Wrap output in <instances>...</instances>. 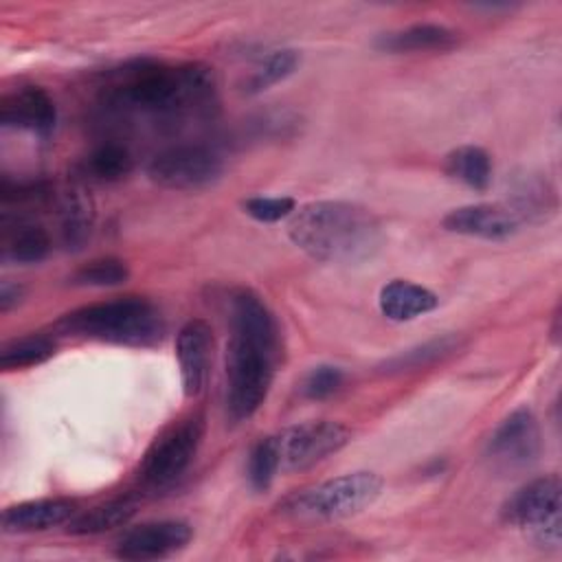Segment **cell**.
<instances>
[{
    "label": "cell",
    "instance_id": "2",
    "mask_svg": "<svg viewBox=\"0 0 562 562\" xmlns=\"http://www.w3.org/2000/svg\"><path fill=\"white\" fill-rule=\"evenodd\" d=\"M279 360V327L252 290L231 296V340L226 345V411L244 422L263 404Z\"/></svg>",
    "mask_w": 562,
    "mask_h": 562
},
{
    "label": "cell",
    "instance_id": "19",
    "mask_svg": "<svg viewBox=\"0 0 562 562\" xmlns=\"http://www.w3.org/2000/svg\"><path fill=\"white\" fill-rule=\"evenodd\" d=\"M378 48L389 53H411V50H448L457 44V33L443 24L422 22L393 33L382 35Z\"/></svg>",
    "mask_w": 562,
    "mask_h": 562
},
{
    "label": "cell",
    "instance_id": "6",
    "mask_svg": "<svg viewBox=\"0 0 562 562\" xmlns=\"http://www.w3.org/2000/svg\"><path fill=\"white\" fill-rule=\"evenodd\" d=\"M562 483L558 474L540 476L514 492L501 509L507 525L522 529L542 549H560L562 542Z\"/></svg>",
    "mask_w": 562,
    "mask_h": 562
},
{
    "label": "cell",
    "instance_id": "11",
    "mask_svg": "<svg viewBox=\"0 0 562 562\" xmlns=\"http://www.w3.org/2000/svg\"><path fill=\"white\" fill-rule=\"evenodd\" d=\"M193 529L182 520H151L127 529L114 547L121 560H160L191 542Z\"/></svg>",
    "mask_w": 562,
    "mask_h": 562
},
{
    "label": "cell",
    "instance_id": "7",
    "mask_svg": "<svg viewBox=\"0 0 562 562\" xmlns=\"http://www.w3.org/2000/svg\"><path fill=\"white\" fill-rule=\"evenodd\" d=\"M204 437V417L191 413L167 426L145 450L138 465V481L145 490L173 485L191 465Z\"/></svg>",
    "mask_w": 562,
    "mask_h": 562
},
{
    "label": "cell",
    "instance_id": "14",
    "mask_svg": "<svg viewBox=\"0 0 562 562\" xmlns=\"http://www.w3.org/2000/svg\"><path fill=\"white\" fill-rule=\"evenodd\" d=\"M176 356L180 364L182 393L198 397L206 384L211 360V327L202 318L187 321L176 340Z\"/></svg>",
    "mask_w": 562,
    "mask_h": 562
},
{
    "label": "cell",
    "instance_id": "18",
    "mask_svg": "<svg viewBox=\"0 0 562 562\" xmlns=\"http://www.w3.org/2000/svg\"><path fill=\"white\" fill-rule=\"evenodd\" d=\"M437 303L439 299L432 290L404 279H395L380 290V312L386 318L400 321V323L413 321L426 312H432Z\"/></svg>",
    "mask_w": 562,
    "mask_h": 562
},
{
    "label": "cell",
    "instance_id": "1",
    "mask_svg": "<svg viewBox=\"0 0 562 562\" xmlns=\"http://www.w3.org/2000/svg\"><path fill=\"white\" fill-rule=\"evenodd\" d=\"M103 108L123 116L156 123L204 121L217 110V77L202 61L165 64L136 59L110 75L101 94Z\"/></svg>",
    "mask_w": 562,
    "mask_h": 562
},
{
    "label": "cell",
    "instance_id": "20",
    "mask_svg": "<svg viewBox=\"0 0 562 562\" xmlns=\"http://www.w3.org/2000/svg\"><path fill=\"white\" fill-rule=\"evenodd\" d=\"M136 514V501L130 496L112 498L68 520V533L72 536H97L123 527Z\"/></svg>",
    "mask_w": 562,
    "mask_h": 562
},
{
    "label": "cell",
    "instance_id": "21",
    "mask_svg": "<svg viewBox=\"0 0 562 562\" xmlns=\"http://www.w3.org/2000/svg\"><path fill=\"white\" fill-rule=\"evenodd\" d=\"M443 169L450 178L463 182L474 191H485L492 182L490 154L476 145H461L446 156Z\"/></svg>",
    "mask_w": 562,
    "mask_h": 562
},
{
    "label": "cell",
    "instance_id": "3",
    "mask_svg": "<svg viewBox=\"0 0 562 562\" xmlns=\"http://www.w3.org/2000/svg\"><path fill=\"white\" fill-rule=\"evenodd\" d=\"M288 235L303 252L327 263L369 259L382 241L378 217L358 204L340 200L310 202L288 222Z\"/></svg>",
    "mask_w": 562,
    "mask_h": 562
},
{
    "label": "cell",
    "instance_id": "29",
    "mask_svg": "<svg viewBox=\"0 0 562 562\" xmlns=\"http://www.w3.org/2000/svg\"><path fill=\"white\" fill-rule=\"evenodd\" d=\"M340 384H342V371L338 367L318 364L307 373L303 382V395L310 400H325L331 393H336Z\"/></svg>",
    "mask_w": 562,
    "mask_h": 562
},
{
    "label": "cell",
    "instance_id": "15",
    "mask_svg": "<svg viewBox=\"0 0 562 562\" xmlns=\"http://www.w3.org/2000/svg\"><path fill=\"white\" fill-rule=\"evenodd\" d=\"M77 516V501L72 498H37L9 505L0 516L4 533L46 531L68 522Z\"/></svg>",
    "mask_w": 562,
    "mask_h": 562
},
{
    "label": "cell",
    "instance_id": "4",
    "mask_svg": "<svg viewBox=\"0 0 562 562\" xmlns=\"http://www.w3.org/2000/svg\"><path fill=\"white\" fill-rule=\"evenodd\" d=\"M64 334L105 340L127 347H149L165 336V321L154 303L140 296H123L83 305L57 321Z\"/></svg>",
    "mask_w": 562,
    "mask_h": 562
},
{
    "label": "cell",
    "instance_id": "30",
    "mask_svg": "<svg viewBox=\"0 0 562 562\" xmlns=\"http://www.w3.org/2000/svg\"><path fill=\"white\" fill-rule=\"evenodd\" d=\"M452 347V338H439V340H432V342H426L417 349H411L397 358H393L386 367L391 371H404V369H417V367H424L432 360H437L439 356H443L446 351H450Z\"/></svg>",
    "mask_w": 562,
    "mask_h": 562
},
{
    "label": "cell",
    "instance_id": "23",
    "mask_svg": "<svg viewBox=\"0 0 562 562\" xmlns=\"http://www.w3.org/2000/svg\"><path fill=\"white\" fill-rule=\"evenodd\" d=\"M55 353V342L48 336L33 334V336H22L13 338L2 345L0 349V369L2 371H15V369H26L33 364L46 362Z\"/></svg>",
    "mask_w": 562,
    "mask_h": 562
},
{
    "label": "cell",
    "instance_id": "22",
    "mask_svg": "<svg viewBox=\"0 0 562 562\" xmlns=\"http://www.w3.org/2000/svg\"><path fill=\"white\" fill-rule=\"evenodd\" d=\"M132 167L134 158L121 143H103L83 160V173L97 182H119L132 171Z\"/></svg>",
    "mask_w": 562,
    "mask_h": 562
},
{
    "label": "cell",
    "instance_id": "26",
    "mask_svg": "<svg viewBox=\"0 0 562 562\" xmlns=\"http://www.w3.org/2000/svg\"><path fill=\"white\" fill-rule=\"evenodd\" d=\"M277 472H279V450H277L274 435H270V437L259 439L250 450L248 481H250L252 490L266 492L272 485Z\"/></svg>",
    "mask_w": 562,
    "mask_h": 562
},
{
    "label": "cell",
    "instance_id": "25",
    "mask_svg": "<svg viewBox=\"0 0 562 562\" xmlns=\"http://www.w3.org/2000/svg\"><path fill=\"white\" fill-rule=\"evenodd\" d=\"M130 279V268L123 259L116 257H101L83 263L70 274L72 285L83 288H108V285H121Z\"/></svg>",
    "mask_w": 562,
    "mask_h": 562
},
{
    "label": "cell",
    "instance_id": "28",
    "mask_svg": "<svg viewBox=\"0 0 562 562\" xmlns=\"http://www.w3.org/2000/svg\"><path fill=\"white\" fill-rule=\"evenodd\" d=\"M241 209L257 222H279L296 211V202L290 195H257L244 200Z\"/></svg>",
    "mask_w": 562,
    "mask_h": 562
},
{
    "label": "cell",
    "instance_id": "8",
    "mask_svg": "<svg viewBox=\"0 0 562 562\" xmlns=\"http://www.w3.org/2000/svg\"><path fill=\"white\" fill-rule=\"evenodd\" d=\"M224 171L217 151L206 145H173L158 151L149 165L151 182L173 191H195L213 184Z\"/></svg>",
    "mask_w": 562,
    "mask_h": 562
},
{
    "label": "cell",
    "instance_id": "24",
    "mask_svg": "<svg viewBox=\"0 0 562 562\" xmlns=\"http://www.w3.org/2000/svg\"><path fill=\"white\" fill-rule=\"evenodd\" d=\"M296 66H299V53L296 50H292V48L272 50L266 59L259 61V66L246 79V83H244L246 94H259V92L268 90L270 86L290 77Z\"/></svg>",
    "mask_w": 562,
    "mask_h": 562
},
{
    "label": "cell",
    "instance_id": "5",
    "mask_svg": "<svg viewBox=\"0 0 562 562\" xmlns=\"http://www.w3.org/2000/svg\"><path fill=\"white\" fill-rule=\"evenodd\" d=\"M375 472H349L296 490L279 503V514L299 522L340 520L364 512L382 492Z\"/></svg>",
    "mask_w": 562,
    "mask_h": 562
},
{
    "label": "cell",
    "instance_id": "13",
    "mask_svg": "<svg viewBox=\"0 0 562 562\" xmlns=\"http://www.w3.org/2000/svg\"><path fill=\"white\" fill-rule=\"evenodd\" d=\"M443 228L457 235L501 241L518 231L520 220L507 204H468L452 209L443 217Z\"/></svg>",
    "mask_w": 562,
    "mask_h": 562
},
{
    "label": "cell",
    "instance_id": "10",
    "mask_svg": "<svg viewBox=\"0 0 562 562\" xmlns=\"http://www.w3.org/2000/svg\"><path fill=\"white\" fill-rule=\"evenodd\" d=\"M540 428L525 406L512 411L487 441L485 457L501 472H516L531 465L540 454Z\"/></svg>",
    "mask_w": 562,
    "mask_h": 562
},
{
    "label": "cell",
    "instance_id": "12",
    "mask_svg": "<svg viewBox=\"0 0 562 562\" xmlns=\"http://www.w3.org/2000/svg\"><path fill=\"white\" fill-rule=\"evenodd\" d=\"M0 123L4 127L29 130L40 138H48L57 123V110L44 88L24 86L2 97Z\"/></svg>",
    "mask_w": 562,
    "mask_h": 562
},
{
    "label": "cell",
    "instance_id": "27",
    "mask_svg": "<svg viewBox=\"0 0 562 562\" xmlns=\"http://www.w3.org/2000/svg\"><path fill=\"white\" fill-rule=\"evenodd\" d=\"M514 206H509L516 217L520 215H544L553 209V191L547 187V182L538 178H525L512 193Z\"/></svg>",
    "mask_w": 562,
    "mask_h": 562
},
{
    "label": "cell",
    "instance_id": "31",
    "mask_svg": "<svg viewBox=\"0 0 562 562\" xmlns=\"http://www.w3.org/2000/svg\"><path fill=\"white\" fill-rule=\"evenodd\" d=\"M22 299V288L11 281H2L0 285V312H9Z\"/></svg>",
    "mask_w": 562,
    "mask_h": 562
},
{
    "label": "cell",
    "instance_id": "17",
    "mask_svg": "<svg viewBox=\"0 0 562 562\" xmlns=\"http://www.w3.org/2000/svg\"><path fill=\"white\" fill-rule=\"evenodd\" d=\"M50 250V235L42 224L2 220V259L13 263H40Z\"/></svg>",
    "mask_w": 562,
    "mask_h": 562
},
{
    "label": "cell",
    "instance_id": "9",
    "mask_svg": "<svg viewBox=\"0 0 562 562\" xmlns=\"http://www.w3.org/2000/svg\"><path fill=\"white\" fill-rule=\"evenodd\" d=\"M274 441L279 470L301 472L345 448L351 441V430L338 422L318 419L283 428L274 435Z\"/></svg>",
    "mask_w": 562,
    "mask_h": 562
},
{
    "label": "cell",
    "instance_id": "16",
    "mask_svg": "<svg viewBox=\"0 0 562 562\" xmlns=\"http://www.w3.org/2000/svg\"><path fill=\"white\" fill-rule=\"evenodd\" d=\"M59 239L68 250H79L92 233L94 204L88 191L79 184L61 189L55 198Z\"/></svg>",
    "mask_w": 562,
    "mask_h": 562
}]
</instances>
